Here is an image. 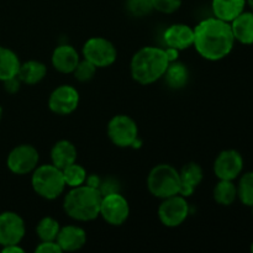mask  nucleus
I'll use <instances>...</instances> for the list:
<instances>
[{
	"label": "nucleus",
	"mask_w": 253,
	"mask_h": 253,
	"mask_svg": "<svg viewBox=\"0 0 253 253\" xmlns=\"http://www.w3.org/2000/svg\"><path fill=\"white\" fill-rule=\"evenodd\" d=\"M235 41L242 44H253V11H242L230 22Z\"/></svg>",
	"instance_id": "obj_19"
},
{
	"label": "nucleus",
	"mask_w": 253,
	"mask_h": 253,
	"mask_svg": "<svg viewBox=\"0 0 253 253\" xmlns=\"http://www.w3.org/2000/svg\"><path fill=\"white\" fill-rule=\"evenodd\" d=\"M214 200L221 207H230L237 199V187L234 180H221L216 183L212 190Z\"/></svg>",
	"instance_id": "obj_24"
},
{
	"label": "nucleus",
	"mask_w": 253,
	"mask_h": 253,
	"mask_svg": "<svg viewBox=\"0 0 253 253\" xmlns=\"http://www.w3.org/2000/svg\"><path fill=\"white\" fill-rule=\"evenodd\" d=\"M147 189L152 197L161 200L179 194V170L168 163L155 166L147 175Z\"/></svg>",
	"instance_id": "obj_5"
},
{
	"label": "nucleus",
	"mask_w": 253,
	"mask_h": 253,
	"mask_svg": "<svg viewBox=\"0 0 253 253\" xmlns=\"http://www.w3.org/2000/svg\"><path fill=\"white\" fill-rule=\"evenodd\" d=\"M47 76V66L41 61L30 59L20 64L17 77L26 85H36Z\"/></svg>",
	"instance_id": "obj_21"
},
{
	"label": "nucleus",
	"mask_w": 253,
	"mask_h": 253,
	"mask_svg": "<svg viewBox=\"0 0 253 253\" xmlns=\"http://www.w3.org/2000/svg\"><path fill=\"white\" fill-rule=\"evenodd\" d=\"M86 232L83 227L77 225L61 226L56 241L62 252H76L83 249L86 244Z\"/></svg>",
	"instance_id": "obj_16"
},
{
	"label": "nucleus",
	"mask_w": 253,
	"mask_h": 253,
	"mask_svg": "<svg viewBox=\"0 0 253 253\" xmlns=\"http://www.w3.org/2000/svg\"><path fill=\"white\" fill-rule=\"evenodd\" d=\"M237 187V199L245 207H253V170L241 173L239 177Z\"/></svg>",
	"instance_id": "obj_25"
},
{
	"label": "nucleus",
	"mask_w": 253,
	"mask_h": 253,
	"mask_svg": "<svg viewBox=\"0 0 253 253\" xmlns=\"http://www.w3.org/2000/svg\"><path fill=\"white\" fill-rule=\"evenodd\" d=\"M99 216L110 226H121L130 216V204L120 192L103 195Z\"/></svg>",
	"instance_id": "obj_9"
},
{
	"label": "nucleus",
	"mask_w": 253,
	"mask_h": 253,
	"mask_svg": "<svg viewBox=\"0 0 253 253\" xmlns=\"http://www.w3.org/2000/svg\"><path fill=\"white\" fill-rule=\"evenodd\" d=\"M20 64L21 62L12 49L0 46V82L16 77Z\"/></svg>",
	"instance_id": "obj_23"
},
{
	"label": "nucleus",
	"mask_w": 253,
	"mask_h": 253,
	"mask_svg": "<svg viewBox=\"0 0 253 253\" xmlns=\"http://www.w3.org/2000/svg\"><path fill=\"white\" fill-rule=\"evenodd\" d=\"M62 173H63L66 187L68 188H76L85 184L86 177H88L85 168L82 165H78L77 162L72 163L71 166L62 169Z\"/></svg>",
	"instance_id": "obj_27"
},
{
	"label": "nucleus",
	"mask_w": 253,
	"mask_h": 253,
	"mask_svg": "<svg viewBox=\"0 0 253 253\" xmlns=\"http://www.w3.org/2000/svg\"><path fill=\"white\" fill-rule=\"evenodd\" d=\"M40 153L35 146L21 143L12 148L6 158V167L16 175L31 174L39 166Z\"/></svg>",
	"instance_id": "obj_10"
},
{
	"label": "nucleus",
	"mask_w": 253,
	"mask_h": 253,
	"mask_svg": "<svg viewBox=\"0 0 253 253\" xmlns=\"http://www.w3.org/2000/svg\"><path fill=\"white\" fill-rule=\"evenodd\" d=\"M165 51L166 54H167V58L168 61H169V63L170 62H174L179 59V51H178V49L172 48V47H166Z\"/></svg>",
	"instance_id": "obj_35"
},
{
	"label": "nucleus",
	"mask_w": 253,
	"mask_h": 253,
	"mask_svg": "<svg viewBox=\"0 0 253 253\" xmlns=\"http://www.w3.org/2000/svg\"><path fill=\"white\" fill-rule=\"evenodd\" d=\"M101 198L100 190L86 184L71 188L64 197L63 210L74 221H93L99 217Z\"/></svg>",
	"instance_id": "obj_3"
},
{
	"label": "nucleus",
	"mask_w": 253,
	"mask_h": 253,
	"mask_svg": "<svg viewBox=\"0 0 253 253\" xmlns=\"http://www.w3.org/2000/svg\"><path fill=\"white\" fill-rule=\"evenodd\" d=\"M128 14L135 17H145L153 11L152 0H126Z\"/></svg>",
	"instance_id": "obj_28"
},
{
	"label": "nucleus",
	"mask_w": 253,
	"mask_h": 253,
	"mask_svg": "<svg viewBox=\"0 0 253 253\" xmlns=\"http://www.w3.org/2000/svg\"><path fill=\"white\" fill-rule=\"evenodd\" d=\"M180 190L179 194L188 198L193 195L204 179V172L202 166L195 162H189L183 166L179 170Z\"/></svg>",
	"instance_id": "obj_17"
},
{
	"label": "nucleus",
	"mask_w": 253,
	"mask_h": 253,
	"mask_svg": "<svg viewBox=\"0 0 253 253\" xmlns=\"http://www.w3.org/2000/svg\"><path fill=\"white\" fill-rule=\"evenodd\" d=\"M251 252L253 253V242H252V245H251Z\"/></svg>",
	"instance_id": "obj_39"
},
{
	"label": "nucleus",
	"mask_w": 253,
	"mask_h": 253,
	"mask_svg": "<svg viewBox=\"0 0 253 253\" xmlns=\"http://www.w3.org/2000/svg\"><path fill=\"white\" fill-rule=\"evenodd\" d=\"M246 5V0H212L211 9L215 17L222 21L231 22L245 11Z\"/></svg>",
	"instance_id": "obj_20"
},
{
	"label": "nucleus",
	"mask_w": 253,
	"mask_h": 253,
	"mask_svg": "<svg viewBox=\"0 0 253 253\" xmlns=\"http://www.w3.org/2000/svg\"><path fill=\"white\" fill-rule=\"evenodd\" d=\"M252 216H253V207H252Z\"/></svg>",
	"instance_id": "obj_40"
},
{
	"label": "nucleus",
	"mask_w": 253,
	"mask_h": 253,
	"mask_svg": "<svg viewBox=\"0 0 253 253\" xmlns=\"http://www.w3.org/2000/svg\"><path fill=\"white\" fill-rule=\"evenodd\" d=\"M2 253H24V249L20 247V244L17 245H9V246H4L1 249Z\"/></svg>",
	"instance_id": "obj_36"
},
{
	"label": "nucleus",
	"mask_w": 253,
	"mask_h": 253,
	"mask_svg": "<svg viewBox=\"0 0 253 253\" xmlns=\"http://www.w3.org/2000/svg\"><path fill=\"white\" fill-rule=\"evenodd\" d=\"M96 69L98 68L93 63H90V62L83 58L79 61V63L77 64L76 69H74L72 74H73L74 78L78 82L86 83V82H90L95 77Z\"/></svg>",
	"instance_id": "obj_29"
},
{
	"label": "nucleus",
	"mask_w": 253,
	"mask_h": 253,
	"mask_svg": "<svg viewBox=\"0 0 253 253\" xmlns=\"http://www.w3.org/2000/svg\"><path fill=\"white\" fill-rule=\"evenodd\" d=\"M153 10L161 14H173L182 6V0H152Z\"/></svg>",
	"instance_id": "obj_30"
},
{
	"label": "nucleus",
	"mask_w": 253,
	"mask_h": 253,
	"mask_svg": "<svg viewBox=\"0 0 253 253\" xmlns=\"http://www.w3.org/2000/svg\"><path fill=\"white\" fill-rule=\"evenodd\" d=\"M85 184L91 188H96V189H99V187H100L101 184V178L96 174H88V177H86V180H85Z\"/></svg>",
	"instance_id": "obj_34"
},
{
	"label": "nucleus",
	"mask_w": 253,
	"mask_h": 253,
	"mask_svg": "<svg viewBox=\"0 0 253 253\" xmlns=\"http://www.w3.org/2000/svg\"><path fill=\"white\" fill-rule=\"evenodd\" d=\"M31 185L34 192L44 200H54L66 189L63 173L52 163L41 165L31 173Z\"/></svg>",
	"instance_id": "obj_4"
},
{
	"label": "nucleus",
	"mask_w": 253,
	"mask_h": 253,
	"mask_svg": "<svg viewBox=\"0 0 253 253\" xmlns=\"http://www.w3.org/2000/svg\"><path fill=\"white\" fill-rule=\"evenodd\" d=\"M235 42L230 22L215 16L202 20L194 27L193 47L207 61L217 62L226 58L234 49Z\"/></svg>",
	"instance_id": "obj_1"
},
{
	"label": "nucleus",
	"mask_w": 253,
	"mask_h": 253,
	"mask_svg": "<svg viewBox=\"0 0 253 253\" xmlns=\"http://www.w3.org/2000/svg\"><path fill=\"white\" fill-rule=\"evenodd\" d=\"M106 135L116 147H132L138 140V126L131 116L119 114L109 120L106 125Z\"/></svg>",
	"instance_id": "obj_6"
},
{
	"label": "nucleus",
	"mask_w": 253,
	"mask_h": 253,
	"mask_svg": "<svg viewBox=\"0 0 253 253\" xmlns=\"http://www.w3.org/2000/svg\"><path fill=\"white\" fill-rule=\"evenodd\" d=\"M99 190H100L101 195H106L110 193L120 192V185H119L118 180L113 179V178H106V179H101Z\"/></svg>",
	"instance_id": "obj_32"
},
{
	"label": "nucleus",
	"mask_w": 253,
	"mask_h": 253,
	"mask_svg": "<svg viewBox=\"0 0 253 253\" xmlns=\"http://www.w3.org/2000/svg\"><path fill=\"white\" fill-rule=\"evenodd\" d=\"M4 83V89L9 94H15L20 90V86H21V81L19 79V77H12V78L6 79V81L2 82Z\"/></svg>",
	"instance_id": "obj_33"
},
{
	"label": "nucleus",
	"mask_w": 253,
	"mask_h": 253,
	"mask_svg": "<svg viewBox=\"0 0 253 253\" xmlns=\"http://www.w3.org/2000/svg\"><path fill=\"white\" fill-rule=\"evenodd\" d=\"M163 78H165L166 84L170 89L179 90V89L184 88L189 82V69H188L187 64L179 62V59L170 62L166 69Z\"/></svg>",
	"instance_id": "obj_22"
},
{
	"label": "nucleus",
	"mask_w": 253,
	"mask_h": 253,
	"mask_svg": "<svg viewBox=\"0 0 253 253\" xmlns=\"http://www.w3.org/2000/svg\"><path fill=\"white\" fill-rule=\"evenodd\" d=\"M81 95L77 88L69 84H61L49 94L47 105L53 114L59 116L71 115L78 109Z\"/></svg>",
	"instance_id": "obj_11"
},
{
	"label": "nucleus",
	"mask_w": 253,
	"mask_h": 253,
	"mask_svg": "<svg viewBox=\"0 0 253 253\" xmlns=\"http://www.w3.org/2000/svg\"><path fill=\"white\" fill-rule=\"evenodd\" d=\"M81 61V54L72 44H59L51 56L52 67L62 74H72Z\"/></svg>",
	"instance_id": "obj_15"
},
{
	"label": "nucleus",
	"mask_w": 253,
	"mask_h": 253,
	"mask_svg": "<svg viewBox=\"0 0 253 253\" xmlns=\"http://www.w3.org/2000/svg\"><path fill=\"white\" fill-rule=\"evenodd\" d=\"M169 61L165 48L145 46L133 53L130 62V73L141 85H150L163 78Z\"/></svg>",
	"instance_id": "obj_2"
},
{
	"label": "nucleus",
	"mask_w": 253,
	"mask_h": 253,
	"mask_svg": "<svg viewBox=\"0 0 253 253\" xmlns=\"http://www.w3.org/2000/svg\"><path fill=\"white\" fill-rule=\"evenodd\" d=\"M78 151L73 142L68 140H59L52 146L49 158L51 163L56 166L59 169H64L66 167L71 166L72 163L77 162Z\"/></svg>",
	"instance_id": "obj_18"
},
{
	"label": "nucleus",
	"mask_w": 253,
	"mask_h": 253,
	"mask_svg": "<svg viewBox=\"0 0 253 253\" xmlns=\"http://www.w3.org/2000/svg\"><path fill=\"white\" fill-rule=\"evenodd\" d=\"M163 41L166 47H172L179 52L188 49L194 42V27L180 22L170 25L163 34Z\"/></svg>",
	"instance_id": "obj_14"
},
{
	"label": "nucleus",
	"mask_w": 253,
	"mask_h": 253,
	"mask_svg": "<svg viewBox=\"0 0 253 253\" xmlns=\"http://www.w3.org/2000/svg\"><path fill=\"white\" fill-rule=\"evenodd\" d=\"M246 1H247V5L251 7V10L253 11V0H246Z\"/></svg>",
	"instance_id": "obj_37"
},
{
	"label": "nucleus",
	"mask_w": 253,
	"mask_h": 253,
	"mask_svg": "<svg viewBox=\"0 0 253 253\" xmlns=\"http://www.w3.org/2000/svg\"><path fill=\"white\" fill-rule=\"evenodd\" d=\"M61 230L58 220L52 216H44L39 221L36 226V236L40 241H56Z\"/></svg>",
	"instance_id": "obj_26"
},
{
	"label": "nucleus",
	"mask_w": 253,
	"mask_h": 253,
	"mask_svg": "<svg viewBox=\"0 0 253 253\" xmlns=\"http://www.w3.org/2000/svg\"><path fill=\"white\" fill-rule=\"evenodd\" d=\"M189 212L190 208L187 198L180 194L162 199L157 210L161 224L169 229H174L184 224L189 216Z\"/></svg>",
	"instance_id": "obj_8"
},
{
	"label": "nucleus",
	"mask_w": 253,
	"mask_h": 253,
	"mask_svg": "<svg viewBox=\"0 0 253 253\" xmlns=\"http://www.w3.org/2000/svg\"><path fill=\"white\" fill-rule=\"evenodd\" d=\"M244 157L234 148L224 150L216 156L214 161V174L217 179L235 180L244 170Z\"/></svg>",
	"instance_id": "obj_12"
},
{
	"label": "nucleus",
	"mask_w": 253,
	"mask_h": 253,
	"mask_svg": "<svg viewBox=\"0 0 253 253\" xmlns=\"http://www.w3.org/2000/svg\"><path fill=\"white\" fill-rule=\"evenodd\" d=\"M84 59L93 63L96 68H106L113 66L118 59V49L110 40L95 36L86 40L82 48Z\"/></svg>",
	"instance_id": "obj_7"
},
{
	"label": "nucleus",
	"mask_w": 253,
	"mask_h": 253,
	"mask_svg": "<svg viewBox=\"0 0 253 253\" xmlns=\"http://www.w3.org/2000/svg\"><path fill=\"white\" fill-rule=\"evenodd\" d=\"M25 234L26 225L17 212L4 211L0 214V246L20 244Z\"/></svg>",
	"instance_id": "obj_13"
},
{
	"label": "nucleus",
	"mask_w": 253,
	"mask_h": 253,
	"mask_svg": "<svg viewBox=\"0 0 253 253\" xmlns=\"http://www.w3.org/2000/svg\"><path fill=\"white\" fill-rule=\"evenodd\" d=\"M1 118H2V108L0 106V120H1Z\"/></svg>",
	"instance_id": "obj_38"
},
{
	"label": "nucleus",
	"mask_w": 253,
	"mask_h": 253,
	"mask_svg": "<svg viewBox=\"0 0 253 253\" xmlns=\"http://www.w3.org/2000/svg\"><path fill=\"white\" fill-rule=\"evenodd\" d=\"M36 253H62L61 247L57 241H40L35 249Z\"/></svg>",
	"instance_id": "obj_31"
}]
</instances>
